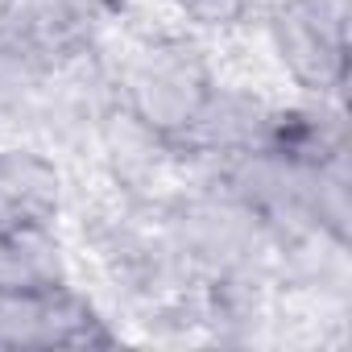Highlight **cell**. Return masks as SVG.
Returning <instances> with one entry per match:
<instances>
[{
    "mask_svg": "<svg viewBox=\"0 0 352 352\" xmlns=\"http://www.w3.org/2000/svg\"><path fill=\"white\" fill-rule=\"evenodd\" d=\"M212 91V71L204 54L187 42L145 46L124 75L129 112L162 137H179L204 112Z\"/></svg>",
    "mask_w": 352,
    "mask_h": 352,
    "instance_id": "obj_1",
    "label": "cell"
},
{
    "mask_svg": "<svg viewBox=\"0 0 352 352\" xmlns=\"http://www.w3.org/2000/svg\"><path fill=\"white\" fill-rule=\"evenodd\" d=\"M112 331L67 282L0 286V348H104Z\"/></svg>",
    "mask_w": 352,
    "mask_h": 352,
    "instance_id": "obj_2",
    "label": "cell"
},
{
    "mask_svg": "<svg viewBox=\"0 0 352 352\" xmlns=\"http://www.w3.org/2000/svg\"><path fill=\"white\" fill-rule=\"evenodd\" d=\"M274 46L307 91L344 87L348 71V0H290L274 17Z\"/></svg>",
    "mask_w": 352,
    "mask_h": 352,
    "instance_id": "obj_3",
    "label": "cell"
},
{
    "mask_svg": "<svg viewBox=\"0 0 352 352\" xmlns=\"http://www.w3.org/2000/svg\"><path fill=\"white\" fill-rule=\"evenodd\" d=\"M63 208V174L34 149L0 153V232L54 228Z\"/></svg>",
    "mask_w": 352,
    "mask_h": 352,
    "instance_id": "obj_4",
    "label": "cell"
},
{
    "mask_svg": "<svg viewBox=\"0 0 352 352\" xmlns=\"http://www.w3.org/2000/svg\"><path fill=\"white\" fill-rule=\"evenodd\" d=\"M253 0H179V9L199 30H228L249 13Z\"/></svg>",
    "mask_w": 352,
    "mask_h": 352,
    "instance_id": "obj_5",
    "label": "cell"
}]
</instances>
